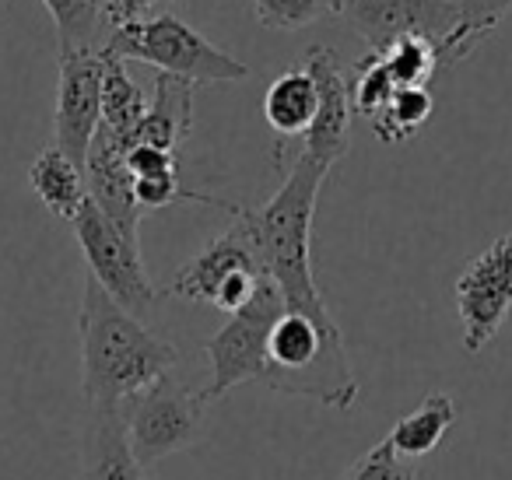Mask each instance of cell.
I'll use <instances>...</instances> for the list:
<instances>
[{
    "label": "cell",
    "instance_id": "9",
    "mask_svg": "<svg viewBox=\"0 0 512 480\" xmlns=\"http://www.w3.org/2000/svg\"><path fill=\"white\" fill-rule=\"evenodd\" d=\"M337 15L348 22L369 53L390 50L400 39H428L442 50L460 29L456 0H341Z\"/></svg>",
    "mask_w": 512,
    "mask_h": 480
},
{
    "label": "cell",
    "instance_id": "1",
    "mask_svg": "<svg viewBox=\"0 0 512 480\" xmlns=\"http://www.w3.org/2000/svg\"><path fill=\"white\" fill-rule=\"evenodd\" d=\"M81 389L88 407H120L134 393L169 375L179 361L172 340L151 333L134 312L88 277L78 309Z\"/></svg>",
    "mask_w": 512,
    "mask_h": 480
},
{
    "label": "cell",
    "instance_id": "20",
    "mask_svg": "<svg viewBox=\"0 0 512 480\" xmlns=\"http://www.w3.org/2000/svg\"><path fill=\"white\" fill-rule=\"evenodd\" d=\"M57 25V46L64 50H102L109 36L106 0H43Z\"/></svg>",
    "mask_w": 512,
    "mask_h": 480
},
{
    "label": "cell",
    "instance_id": "12",
    "mask_svg": "<svg viewBox=\"0 0 512 480\" xmlns=\"http://www.w3.org/2000/svg\"><path fill=\"white\" fill-rule=\"evenodd\" d=\"M302 67L316 85V120L309 127V134L302 137V155L316 158L327 169H334L337 162H344V155L351 151V85L341 74V60L330 46L316 43L306 50Z\"/></svg>",
    "mask_w": 512,
    "mask_h": 480
},
{
    "label": "cell",
    "instance_id": "17",
    "mask_svg": "<svg viewBox=\"0 0 512 480\" xmlns=\"http://www.w3.org/2000/svg\"><path fill=\"white\" fill-rule=\"evenodd\" d=\"M29 183L36 190V197L43 200V207L53 214V218L67 221L71 225L78 218V211L88 200V179L85 169H81L74 158H67L60 148H43L39 158L32 162Z\"/></svg>",
    "mask_w": 512,
    "mask_h": 480
},
{
    "label": "cell",
    "instance_id": "2",
    "mask_svg": "<svg viewBox=\"0 0 512 480\" xmlns=\"http://www.w3.org/2000/svg\"><path fill=\"white\" fill-rule=\"evenodd\" d=\"M330 172L334 169L295 151L288 158L285 183L278 186V193L267 204L239 207V214H235L246 225L256 253L264 260L267 277L278 284L285 309L327 312L313 270V218Z\"/></svg>",
    "mask_w": 512,
    "mask_h": 480
},
{
    "label": "cell",
    "instance_id": "29",
    "mask_svg": "<svg viewBox=\"0 0 512 480\" xmlns=\"http://www.w3.org/2000/svg\"><path fill=\"white\" fill-rule=\"evenodd\" d=\"M176 4H179V0H176Z\"/></svg>",
    "mask_w": 512,
    "mask_h": 480
},
{
    "label": "cell",
    "instance_id": "13",
    "mask_svg": "<svg viewBox=\"0 0 512 480\" xmlns=\"http://www.w3.org/2000/svg\"><path fill=\"white\" fill-rule=\"evenodd\" d=\"M88 197L92 204L113 221L120 232L141 242V218L144 207L137 204V179L127 165V144L113 137L106 127H99L85 162Z\"/></svg>",
    "mask_w": 512,
    "mask_h": 480
},
{
    "label": "cell",
    "instance_id": "18",
    "mask_svg": "<svg viewBox=\"0 0 512 480\" xmlns=\"http://www.w3.org/2000/svg\"><path fill=\"white\" fill-rule=\"evenodd\" d=\"M456 424V403L446 393H428L414 410H407L397 424L390 428L386 442L393 445L400 459L414 463V459L428 456L435 445L446 438V431Z\"/></svg>",
    "mask_w": 512,
    "mask_h": 480
},
{
    "label": "cell",
    "instance_id": "16",
    "mask_svg": "<svg viewBox=\"0 0 512 480\" xmlns=\"http://www.w3.org/2000/svg\"><path fill=\"white\" fill-rule=\"evenodd\" d=\"M264 120L278 137L274 155L309 134V127L316 120V85L306 74V67H292V71L278 74L271 81V88L264 95Z\"/></svg>",
    "mask_w": 512,
    "mask_h": 480
},
{
    "label": "cell",
    "instance_id": "22",
    "mask_svg": "<svg viewBox=\"0 0 512 480\" xmlns=\"http://www.w3.org/2000/svg\"><path fill=\"white\" fill-rule=\"evenodd\" d=\"M432 109L435 99L428 88H397V95L386 102L383 113L369 120V127L383 144H404L425 127Z\"/></svg>",
    "mask_w": 512,
    "mask_h": 480
},
{
    "label": "cell",
    "instance_id": "6",
    "mask_svg": "<svg viewBox=\"0 0 512 480\" xmlns=\"http://www.w3.org/2000/svg\"><path fill=\"white\" fill-rule=\"evenodd\" d=\"M207 407H211L207 396L190 389L183 379H172V372L120 403L130 449L141 466L190 449L204 431Z\"/></svg>",
    "mask_w": 512,
    "mask_h": 480
},
{
    "label": "cell",
    "instance_id": "3",
    "mask_svg": "<svg viewBox=\"0 0 512 480\" xmlns=\"http://www.w3.org/2000/svg\"><path fill=\"white\" fill-rule=\"evenodd\" d=\"M264 386L285 396L316 400L330 410L358 403V379L351 372L348 347L337 319L327 312L285 309L267 344Z\"/></svg>",
    "mask_w": 512,
    "mask_h": 480
},
{
    "label": "cell",
    "instance_id": "15",
    "mask_svg": "<svg viewBox=\"0 0 512 480\" xmlns=\"http://www.w3.org/2000/svg\"><path fill=\"white\" fill-rule=\"evenodd\" d=\"M193 134V85L190 81L158 74L155 95L148 102V113L137 123L130 148L134 144H148V148L179 151Z\"/></svg>",
    "mask_w": 512,
    "mask_h": 480
},
{
    "label": "cell",
    "instance_id": "23",
    "mask_svg": "<svg viewBox=\"0 0 512 480\" xmlns=\"http://www.w3.org/2000/svg\"><path fill=\"white\" fill-rule=\"evenodd\" d=\"M390 71V78L397 81V88H425L435 78V71L442 67L439 46L428 43V39H400L390 50L379 53Z\"/></svg>",
    "mask_w": 512,
    "mask_h": 480
},
{
    "label": "cell",
    "instance_id": "27",
    "mask_svg": "<svg viewBox=\"0 0 512 480\" xmlns=\"http://www.w3.org/2000/svg\"><path fill=\"white\" fill-rule=\"evenodd\" d=\"M172 4H176V0H106V25H109V32L123 29V25L162 15Z\"/></svg>",
    "mask_w": 512,
    "mask_h": 480
},
{
    "label": "cell",
    "instance_id": "11",
    "mask_svg": "<svg viewBox=\"0 0 512 480\" xmlns=\"http://www.w3.org/2000/svg\"><path fill=\"white\" fill-rule=\"evenodd\" d=\"M102 127V50L60 53L57 116H53V148L85 169L88 148Z\"/></svg>",
    "mask_w": 512,
    "mask_h": 480
},
{
    "label": "cell",
    "instance_id": "28",
    "mask_svg": "<svg viewBox=\"0 0 512 480\" xmlns=\"http://www.w3.org/2000/svg\"><path fill=\"white\" fill-rule=\"evenodd\" d=\"M4 4H8V0H0V8H4Z\"/></svg>",
    "mask_w": 512,
    "mask_h": 480
},
{
    "label": "cell",
    "instance_id": "8",
    "mask_svg": "<svg viewBox=\"0 0 512 480\" xmlns=\"http://www.w3.org/2000/svg\"><path fill=\"white\" fill-rule=\"evenodd\" d=\"M78 246L85 253V263L92 270V281L106 291L109 298L123 305L127 312H144L158 302V288L151 281L148 267H144L141 242L130 239L127 232L113 225L99 207L92 204V197L85 200V207L78 211V218L71 221Z\"/></svg>",
    "mask_w": 512,
    "mask_h": 480
},
{
    "label": "cell",
    "instance_id": "21",
    "mask_svg": "<svg viewBox=\"0 0 512 480\" xmlns=\"http://www.w3.org/2000/svg\"><path fill=\"white\" fill-rule=\"evenodd\" d=\"M460 8V29L446 39V46L439 50L442 64H460L467 60L505 18L512 15V0H456Z\"/></svg>",
    "mask_w": 512,
    "mask_h": 480
},
{
    "label": "cell",
    "instance_id": "24",
    "mask_svg": "<svg viewBox=\"0 0 512 480\" xmlns=\"http://www.w3.org/2000/svg\"><path fill=\"white\" fill-rule=\"evenodd\" d=\"M256 22L274 32H299L337 15L341 0H249Z\"/></svg>",
    "mask_w": 512,
    "mask_h": 480
},
{
    "label": "cell",
    "instance_id": "10",
    "mask_svg": "<svg viewBox=\"0 0 512 480\" xmlns=\"http://www.w3.org/2000/svg\"><path fill=\"white\" fill-rule=\"evenodd\" d=\"M453 295L463 326V351L477 354L495 340L512 309V235L495 239L463 267Z\"/></svg>",
    "mask_w": 512,
    "mask_h": 480
},
{
    "label": "cell",
    "instance_id": "7",
    "mask_svg": "<svg viewBox=\"0 0 512 480\" xmlns=\"http://www.w3.org/2000/svg\"><path fill=\"white\" fill-rule=\"evenodd\" d=\"M281 312H285V298H281L278 284L264 277L253 298L242 309H235L228 323L207 340L204 354L211 361V386L204 389L207 403L228 396L242 382H264L267 344H271V330L281 319Z\"/></svg>",
    "mask_w": 512,
    "mask_h": 480
},
{
    "label": "cell",
    "instance_id": "4",
    "mask_svg": "<svg viewBox=\"0 0 512 480\" xmlns=\"http://www.w3.org/2000/svg\"><path fill=\"white\" fill-rule=\"evenodd\" d=\"M106 50L116 53L120 60H141V64L155 67L158 74L190 81L193 88L249 78L246 64L228 57L211 39L200 36L190 22L169 15V11L144 18V22L123 25V29H113L106 36Z\"/></svg>",
    "mask_w": 512,
    "mask_h": 480
},
{
    "label": "cell",
    "instance_id": "19",
    "mask_svg": "<svg viewBox=\"0 0 512 480\" xmlns=\"http://www.w3.org/2000/svg\"><path fill=\"white\" fill-rule=\"evenodd\" d=\"M144 113H148V99H144V88L127 74V60L102 46V127L120 137L130 151V137Z\"/></svg>",
    "mask_w": 512,
    "mask_h": 480
},
{
    "label": "cell",
    "instance_id": "5",
    "mask_svg": "<svg viewBox=\"0 0 512 480\" xmlns=\"http://www.w3.org/2000/svg\"><path fill=\"white\" fill-rule=\"evenodd\" d=\"M264 277V260L256 253L246 225L235 218V225L228 232L214 235L207 246H200L197 256H190L172 274L165 291L183 298V302H204L232 316L235 309H242L253 298V291L260 288Z\"/></svg>",
    "mask_w": 512,
    "mask_h": 480
},
{
    "label": "cell",
    "instance_id": "26",
    "mask_svg": "<svg viewBox=\"0 0 512 480\" xmlns=\"http://www.w3.org/2000/svg\"><path fill=\"white\" fill-rule=\"evenodd\" d=\"M341 480H414V463L400 459L397 452H393V445L383 438V442L372 445L369 452H362V456L341 473Z\"/></svg>",
    "mask_w": 512,
    "mask_h": 480
},
{
    "label": "cell",
    "instance_id": "25",
    "mask_svg": "<svg viewBox=\"0 0 512 480\" xmlns=\"http://www.w3.org/2000/svg\"><path fill=\"white\" fill-rule=\"evenodd\" d=\"M393 95H397V81L390 78L383 57L379 53H365L355 64V85H351V109H355V116H362L365 123L376 120Z\"/></svg>",
    "mask_w": 512,
    "mask_h": 480
},
{
    "label": "cell",
    "instance_id": "14",
    "mask_svg": "<svg viewBox=\"0 0 512 480\" xmlns=\"http://www.w3.org/2000/svg\"><path fill=\"white\" fill-rule=\"evenodd\" d=\"M134 456L120 407H88L81 435V480H148Z\"/></svg>",
    "mask_w": 512,
    "mask_h": 480
}]
</instances>
